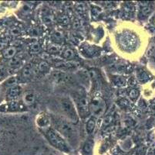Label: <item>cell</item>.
<instances>
[{"label":"cell","mask_w":155,"mask_h":155,"mask_svg":"<svg viewBox=\"0 0 155 155\" xmlns=\"http://www.w3.org/2000/svg\"><path fill=\"white\" fill-rule=\"evenodd\" d=\"M151 8L149 6H144L142 9V13L144 16H147L151 12Z\"/></svg>","instance_id":"cell-23"},{"label":"cell","mask_w":155,"mask_h":155,"mask_svg":"<svg viewBox=\"0 0 155 155\" xmlns=\"http://www.w3.org/2000/svg\"><path fill=\"white\" fill-rule=\"evenodd\" d=\"M46 136L50 144L63 153H68L71 152V147L67 140L63 137L61 133L57 130L51 128H48L46 131Z\"/></svg>","instance_id":"cell-1"},{"label":"cell","mask_w":155,"mask_h":155,"mask_svg":"<svg viewBox=\"0 0 155 155\" xmlns=\"http://www.w3.org/2000/svg\"><path fill=\"white\" fill-rule=\"evenodd\" d=\"M60 106L64 116L71 123H77L78 114L75 105L68 98H63L60 100Z\"/></svg>","instance_id":"cell-3"},{"label":"cell","mask_w":155,"mask_h":155,"mask_svg":"<svg viewBox=\"0 0 155 155\" xmlns=\"http://www.w3.org/2000/svg\"><path fill=\"white\" fill-rule=\"evenodd\" d=\"M76 108L77 113L82 117H86L90 113V105L88 100L84 92H78L75 94L74 96Z\"/></svg>","instance_id":"cell-4"},{"label":"cell","mask_w":155,"mask_h":155,"mask_svg":"<svg viewBox=\"0 0 155 155\" xmlns=\"http://www.w3.org/2000/svg\"><path fill=\"white\" fill-rule=\"evenodd\" d=\"M53 79H56V80H60V81H62L63 79L67 78L66 74L63 72H60V71H56V72H53Z\"/></svg>","instance_id":"cell-12"},{"label":"cell","mask_w":155,"mask_h":155,"mask_svg":"<svg viewBox=\"0 0 155 155\" xmlns=\"http://www.w3.org/2000/svg\"><path fill=\"white\" fill-rule=\"evenodd\" d=\"M11 33H12V35H19V34L20 33V31H19V29H16V28H15V29L12 30Z\"/></svg>","instance_id":"cell-27"},{"label":"cell","mask_w":155,"mask_h":155,"mask_svg":"<svg viewBox=\"0 0 155 155\" xmlns=\"http://www.w3.org/2000/svg\"><path fill=\"white\" fill-rule=\"evenodd\" d=\"M49 68H50V66H49L48 63H46V62H41V63L39 64V71L42 72H46V71L49 70Z\"/></svg>","instance_id":"cell-16"},{"label":"cell","mask_w":155,"mask_h":155,"mask_svg":"<svg viewBox=\"0 0 155 155\" xmlns=\"http://www.w3.org/2000/svg\"><path fill=\"white\" fill-rule=\"evenodd\" d=\"M40 49H41L40 45H39L38 43H34V44H32V46H31L30 52L31 54H37L40 51Z\"/></svg>","instance_id":"cell-15"},{"label":"cell","mask_w":155,"mask_h":155,"mask_svg":"<svg viewBox=\"0 0 155 155\" xmlns=\"http://www.w3.org/2000/svg\"><path fill=\"white\" fill-rule=\"evenodd\" d=\"M37 124L41 128H47L50 126V121L46 115H41L37 119Z\"/></svg>","instance_id":"cell-7"},{"label":"cell","mask_w":155,"mask_h":155,"mask_svg":"<svg viewBox=\"0 0 155 155\" xmlns=\"http://www.w3.org/2000/svg\"><path fill=\"white\" fill-rule=\"evenodd\" d=\"M137 95H138L137 91L135 90V89H133V90H131L130 91V96L132 99H134V98L137 97Z\"/></svg>","instance_id":"cell-26"},{"label":"cell","mask_w":155,"mask_h":155,"mask_svg":"<svg viewBox=\"0 0 155 155\" xmlns=\"http://www.w3.org/2000/svg\"><path fill=\"white\" fill-rule=\"evenodd\" d=\"M16 54V48L14 47H11V48H7L3 51V55L5 58H13Z\"/></svg>","instance_id":"cell-10"},{"label":"cell","mask_w":155,"mask_h":155,"mask_svg":"<svg viewBox=\"0 0 155 155\" xmlns=\"http://www.w3.org/2000/svg\"><path fill=\"white\" fill-rule=\"evenodd\" d=\"M76 9L77 10L80 12H83L85 11V5H84V3L82 2H77L76 4Z\"/></svg>","instance_id":"cell-21"},{"label":"cell","mask_w":155,"mask_h":155,"mask_svg":"<svg viewBox=\"0 0 155 155\" xmlns=\"http://www.w3.org/2000/svg\"><path fill=\"white\" fill-rule=\"evenodd\" d=\"M32 75V68L31 65H26L22 71V75L25 79H29Z\"/></svg>","instance_id":"cell-11"},{"label":"cell","mask_w":155,"mask_h":155,"mask_svg":"<svg viewBox=\"0 0 155 155\" xmlns=\"http://www.w3.org/2000/svg\"><path fill=\"white\" fill-rule=\"evenodd\" d=\"M53 37L57 41H60L63 38V34L61 31L60 30H56L53 33Z\"/></svg>","instance_id":"cell-20"},{"label":"cell","mask_w":155,"mask_h":155,"mask_svg":"<svg viewBox=\"0 0 155 155\" xmlns=\"http://www.w3.org/2000/svg\"><path fill=\"white\" fill-rule=\"evenodd\" d=\"M94 141L91 140H88L84 145L83 147V153L84 155H91L94 149Z\"/></svg>","instance_id":"cell-6"},{"label":"cell","mask_w":155,"mask_h":155,"mask_svg":"<svg viewBox=\"0 0 155 155\" xmlns=\"http://www.w3.org/2000/svg\"><path fill=\"white\" fill-rule=\"evenodd\" d=\"M19 92H20V89H19V87H13L11 89L10 91H9L8 96H9V98L16 97V96L19 95Z\"/></svg>","instance_id":"cell-13"},{"label":"cell","mask_w":155,"mask_h":155,"mask_svg":"<svg viewBox=\"0 0 155 155\" xmlns=\"http://www.w3.org/2000/svg\"><path fill=\"white\" fill-rule=\"evenodd\" d=\"M106 110V104L101 98L96 97L92 99L90 104V112L94 118L100 117L104 115Z\"/></svg>","instance_id":"cell-5"},{"label":"cell","mask_w":155,"mask_h":155,"mask_svg":"<svg viewBox=\"0 0 155 155\" xmlns=\"http://www.w3.org/2000/svg\"><path fill=\"white\" fill-rule=\"evenodd\" d=\"M55 124L56 125V129L58 130V132L61 133L67 141L70 142V143H77V133L74 126L69 121L68 119H57L55 121Z\"/></svg>","instance_id":"cell-2"},{"label":"cell","mask_w":155,"mask_h":155,"mask_svg":"<svg viewBox=\"0 0 155 155\" xmlns=\"http://www.w3.org/2000/svg\"><path fill=\"white\" fill-rule=\"evenodd\" d=\"M20 64V60L18 58H12L11 61L9 62V65L11 66H18Z\"/></svg>","instance_id":"cell-22"},{"label":"cell","mask_w":155,"mask_h":155,"mask_svg":"<svg viewBox=\"0 0 155 155\" xmlns=\"http://www.w3.org/2000/svg\"><path fill=\"white\" fill-rule=\"evenodd\" d=\"M60 23L63 25H67V24L70 23V19L69 17L66 15H63L60 17V19H59Z\"/></svg>","instance_id":"cell-18"},{"label":"cell","mask_w":155,"mask_h":155,"mask_svg":"<svg viewBox=\"0 0 155 155\" xmlns=\"http://www.w3.org/2000/svg\"><path fill=\"white\" fill-rule=\"evenodd\" d=\"M63 57L65 59H72L74 58V52L71 49H67L63 52Z\"/></svg>","instance_id":"cell-14"},{"label":"cell","mask_w":155,"mask_h":155,"mask_svg":"<svg viewBox=\"0 0 155 155\" xmlns=\"http://www.w3.org/2000/svg\"><path fill=\"white\" fill-rule=\"evenodd\" d=\"M18 79L16 78H10L9 79L6 81L5 82V85H8V86H14L17 84Z\"/></svg>","instance_id":"cell-19"},{"label":"cell","mask_w":155,"mask_h":155,"mask_svg":"<svg viewBox=\"0 0 155 155\" xmlns=\"http://www.w3.org/2000/svg\"><path fill=\"white\" fill-rule=\"evenodd\" d=\"M60 50V47L56 46V45H52L50 46V48H48V52L51 54H56L57 52H59Z\"/></svg>","instance_id":"cell-17"},{"label":"cell","mask_w":155,"mask_h":155,"mask_svg":"<svg viewBox=\"0 0 155 155\" xmlns=\"http://www.w3.org/2000/svg\"><path fill=\"white\" fill-rule=\"evenodd\" d=\"M111 121H112V117L110 116H107L104 119V126H108L111 123Z\"/></svg>","instance_id":"cell-25"},{"label":"cell","mask_w":155,"mask_h":155,"mask_svg":"<svg viewBox=\"0 0 155 155\" xmlns=\"http://www.w3.org/2000/svg\"><path fill=\"white\" fill-rule=\"evenodd\" d=\"M96 126V119L94 117L91 118L89 119V120L87 121V125H86V130H87V133L88 134H91L94 132V129H95Z\"/></svg>","instance_id":"cell-9"},{"label":"cell","mask_w":155,"mask_h":155,"mask_svg":"<svg viewBox=\"0 0 155 155\" xmlns=\"http://www.w3.org/2000/svg\"><path fill=\"white\" fill-rule=\"evenodd\" d=\"M80 27H81V23H80V21L79 19H76L74 20V22H73V28L76 30H78Z\"/></svg>","instance_id":"cell-24"},{"label":"cell","mask_w":155,"mask_h":155,"mask_svg":"<svg viewBox=\"0 0 155 155\" xmlns=\"http://www.w3.org/2000/svg\"><path fill=\"white\" fill-rule=\"evenodd\" d=\"M22 99H23V102L25 104L27 105V106H30V105L33 104V102L35 101L34 94L29 92H26V93L24 94Z\"/></svg>","instance_id":"cell-8"}]
</instances>
